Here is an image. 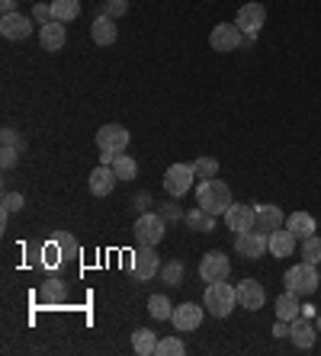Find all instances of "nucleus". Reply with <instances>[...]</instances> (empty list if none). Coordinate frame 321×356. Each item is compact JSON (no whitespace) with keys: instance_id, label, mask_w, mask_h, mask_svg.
I'll list each match as a JSON object with an SVG mask.
<instances>
[{"instance_id":"nucleus-1","label":"nucleus","mask_w":321,"mask_h":356,"mask_svg":"<svg viewBox=\"0 0 321 356\" xmlns=\"http://www.w3.org/2000/svg\"><path fill=\"white\" fill-rule=\"evenodd\" d=\"M235 305H238V292H235V286H228V282H209L206 286V296H203V308H206L212 318H219V321H225V318L235 312Z\"/></svg>"},{"instance_id":"nucleus-2","label":"nucleus","mask_w":321,"mask_h":356,"mask_svg":"<svg viewBox=\"0 0 321 356\" xmlns=\"http://www.w3.org/2000/svg\"><path fill=\"white\" fill-rule=\"evenodd\" d=\"M235 202L231 199V190L225 180H203L196 190V206H203L206 212H212V216H225L228 212V206Z\"/></svg>"},{"instance_id":"nucleus-3","label":"nucleus","mask_w":321,"mask_h":356,"mask_svg":"<svg viewBox=\"0 0 321 356\" xmlns=\"http://www.w3.org/2000/svg\"><path fill=\"white\" fill-rule=\"evenodd\" d=\"M283 282H286V289L296 292V296H312L315 289H321V273L315 270V264L302 260V264L289 266L286 276H283Z\"/></svg>"},{"instance_id":"nucleus-4","label":"nucleus","mask_w":321,"mask_h":356,"mask_svg":"<svg viewBox=\"0 0 321 356\" xmlns=\"http://www.w3.org/2000/svg\"><path fill=\"white\" fill-rule=\"evenodd\" d=\"M132 232H135V241H139V244L157 248L161 238H164V232H167V218L161 216V212H141V216L135 218Z\"/></svg>"},{"instance_id":"nucleus-5","label":"nucleus","mask_w":321,"mask_h":356,"mask_svg":"<svg viewBox=\"0 0 321 356\" xmlns=\"http://www.w3.org/2000/svg\"><path fill=\"white\" fill-rule=\"evenodd\" d=\"M193 180H196V170L193 164H171L164 170V190L171 199H180L193 190Z\"/></svg>"},{"instance_id":"nucleus-6","label":"nucleus","mask_w":321,"mask_h":356,"mask_svg":"<svg viewBox=\"0 0 321 356\" xmlns=\"http://www.w3.org/2000/svg\"><path fill=\"white\" fill-rule=\"evenodd\" d=\"M235 250H238L244 260H260L270 250V232H260V228H251V232H241L235 238Z\"/></svg>"},{"instance_id":"nucleus-7","label":"nucleus","mask_w":321,"mask_h":356,"mask_svg":"<svg viewBox=\"0 0 321 356\" xmlns=\"http://www.w3.org/2000/svg\"><path fill=\"white\" fill-rule=\"evenodd\" d=\"M97 148L107 154H125L129 148V129L119 122H109L103 129H97Z\"/></svg>"},{"instance_id":"nucleus-8","label":"nucleus","mask_w":321,"mask_h":356,"mask_svg":"<svg viewBox=\"0 0 321 356\" xmlns=\"http://www.w3.org/2000/svg\"><path fill=\"white\" fill-rule=\"evenodd\" d=\"M241 42H244V33L238 29V23H219V26H212V33H209L212 51H222V55L241 49Z\"/></svg>"},{"instance_id":"nucleus-9","label":"nucleus","mask_w":321,"mask_h":356,"mask_svg":"<svg viewBox=\"0 0 321 356\" xmlns=\"http://www.w3.org/2000/svg\"><path fill=\"white\" fill-rule=\"evenodd\" d=\"M157 273H161V257L155 254V248L139 244V250L132 254V276L141 282H148V280H155Z\"/></svg>"},{"instance_id":"nucleus-10","label":"nucleus","mask_w":321,"mask_h":356,"mask_svg":"<svg viewBox=\"0 0 321 356\" xmlns=\"http://www.w3.org/2000/svg\"><path fill=\"white\" fill-rule=\"evenodd\" d=\"M235 23H238V29L244 35H257L260 29H264V23H267V7H264V3H257V0H251V3L238 7Z\"/></svg>"},{"instance_id":"nucleus-11","label":"nucleus","mask_w":321,"mask_h":356,"mask_svg":"<svg viewBox=\"0 0 321 356\" xmlns=\"http://www.w3.org/2000/svg\"><path fill=\"white\" fill-rule=\"evenodd\" d=\"M33 19L29 17H23V13H3L0 17V35L3 39H10V42H23V39H29L33 35Z\"/></svg>"},{"instance_id":"nucleus-12","label":"nucleus","mask_w":321,"mask_h":356,"mask_svg":"<svg viewBox=\"0 0 321 356\" xmlns=\"http://www.w3.org/2000/svg\"><path fill=\"white\" fill-rule=\"evenodd\" d=\"M228 273H231V260L225 257L222 250H209L203 257V264H199V276L206 282H222L228 280Z\"/></svg>"},{"instance_id":"nucleus-13","label":"nucleus","mask_w":321,"mask_h":356,"mask_svg":"<svg viewBox=\"0 0 321 356\" xmlns=\"http://www.w3.org/2000/svg\"><path fill=\"white\" fill-rule=\"evenodd\" d=\"M225 225L235 234L251 232V228H257V209H251L247 202H231L228 212H225Z\"/></svg>"},{"instance_id":"nucleus-14","label":"nucleus","mask_w":321,"mask_h":356,"mask_svg":"<svg viewBox=\"0 0 321 356\" xmlns=\"http://www.w3.org/2000/svg\"><path fill=\"white\" fill-rule=\"evenodd\" d=\"M235 292H238V305L247 308V312H260L267 302V289L257 280H241L235 286Z\"/></svg>"},{"instance_id":"nucleus-15","label":"nucleus","mask_w":321,"mask_h":356,"mask_svg":"<svg viewBox=\"0 0 321 356\" xmlns=\"http://www.w3.org/2000/svg\"><path fill=\"white\" fill-rule=\"evenodd\" d=\"M203 315H206V308H199L196 302H183V305H177L173 308V315H171V321H173V327L177 331H196L199 324H203Z\"/></svg>"},{"instance_id":"nucleus-16","label":"nucleus","mask_w":321,"mask_h":356,"mask_svg":"<svg viewBox=\"0 0 321 356\" xmlns=\"http://www.w3.org/2000/svg\"><path fill=\"white\" fill-rule=\"evenodd\" d=\"M116 183H119V177H116V170L107 164L93 167L91 177H87V186H91L93 196H109V193L116 190Z\"/></svg>"},{"instance_id":"nucleus-17","label":"nucleus","mask_w":321,"mask_h":356,"mask_svg":"<svg viewBox=\"0 0 321 356\" xmlns=\"http://www.w3.org/2000/svg\"><path fill=\"white\" fill-rule=\"evenodd\" d=\"M39 42L45 51H61L68 42V33H65V23H58V19H49V23L39 26Z\"/></svg>"},{"instance_id":"nucleus-18","label":"nucleus","mask_w":321,"mask_h":356,"mask_svg":"<svg viewBox=\"0 0 321 356\" xmlns=\"http://www.w3.org/2000/svg\"><path fill=\"white\" fill-rule=\"evenodd\" d=\"M289 337H292V343H296L299 350H312L318 334H315L312 321H305V318L299 315V318H292V321H289Z\"/></svg>"},{"instance_id":"nucleus-19","label":"nucleus","mask_w":321,"mask_h":356,"mask_svg":"<svg viewBox=\"0 0 321 356\" xmlns=\"http://www.w3.org/2000/svg\"><path fill=\"white\" fill-rule=\"evenodd\" d=\"M296 234L289 232L286 225H283V228H276V232H270V254L276 260L280 257H292V250H296Z\"/></svg>"},{"instance_id":"nucleus-20","label":"nucleus","mask_w":321,"mask_h":356,"mask_svg":"<svg viewBox=\"0 0 321 356\" xmlns=\"http://www.w3.org/2000/svg\"><path fill=\"white\" fill-rule=\"evenodd\" d=\"M91 39L97 42V45H113V42L119 39L116 19H113V17H107V13H100V17L93 19V26H91Z\"/></svg>"},{"instance_id":"nucleus-21","label":"nucleus","mask_w":321,"mask_h":356,"mask_svg":"<svg viewBox=\"0 0 321 356\" xmlns=\"http://www.w3.org/2000/svg\"><path fill=\"white\" fill-rule=\"evenodd\" d=\"M283 225H286V218H283L280 206H270V202L257 206V228H260V232H276Z\"/></svg>"},{"instance_id":"nucleus-22","label":"nucleus","mask_w":321,"mask_h":356,"mask_svg":"<svg viewBox=\"0 0 321 356\" xmlns=\"http://www.w3.org/2000/svg\"><path fill=\"white\" fill-rule=\"evenodd\" d=\"M286 228L292 234H296V238H312L315 232H318V222H315L312 216H308V212H292V216L286 218Z\"/></svg>"},{"instance_id":"nucleus-23","label":"nucleus","mask_w":321,"mask_h":356,"mask_svg":"<svg viewBox=\"0 0 321 356\" xmlns=\"http://www.w3.org/2000/svg\"><path fill=\"white\" fill-rule=\"evenodd\" d=\"M183 222L189 225V232H199V234H209L215 228V216H212V212H206L203 206L189 209L187 216H183Z\"/></svg>"},{"instance_id":"nucleus-24","label":"nucleus","mask_w":321,"mask_h":356,"mask_svg":"<svg viewBox=\"0 0 321 356\" xmlns=\"http://www.w3.org/2000/svg\"><path fill=\"white\" fill-rule=\"evenodd\" d=\"M77 17H81V0H52V19L75 23Z\"/></svg>"},{"instance_id":"nucleus-25","label":"nucleus","mask_w":321,"mask_h":356,"mask_svg":"<svg viewBox=\"0 0 321 356\" xmlns=\"http://www.w3.org/2000/svg\"><path fill=\"white\" fill-rule=\"evenodd\" d=\"M302 315V305H299V296L296 292H283L280 298H276V318L280 321H292V318Z\"/></svg>"},{"instance_id":"nucleus-26","label":"nucleus","mask_w":321,"mask_h":356,"mask_svg":"<svg viewBox=\"0 0 321 356\" xmlns=\"http://www.w3.org/2000/svg\"><path fill=\"white\" fill-rule=\"evenodd\" d=\"M132 350L139 356H155L157 353V334L148 331V327H139L132 334Z\"/></svg>"},{"instance_id":"nucleus-27","label":"nucleus","mask_w":321,"mask_h":356,"mask_svg":"<svg viewBox=\"0 0 321 356\" xmlns=\"http://www.w3.org/2000/svg\"><path fill=\"white\" fill-rule=\"evenodd\" d=\"M148 312H151V318H155V321H171V315H173L171 298L161 296V292H157V296H151L148 298Z\"/></svg>"},{"instance_id":"nucleus-28","label":"nucleus","mask_w":321,"mask_h":356,"mask_svg":"<svg viewBox=\"0 0 321 356\" xmlns=\"http://www.w3.org/2000/svg\"><path fill=\"white\" fill-rule=\"evenodd\" d=\"M113 170H116V177L119 180H135L139 177V164H135V158H129V154H116V161H113Z\"/></svg>"},{"instance_id":"nucleus-29","label":"nucleus","mask_w":321,"mask_h":356,"mask_svg":"<svg viewBox=\"0 0 321 356\" xmlns=\"http://www.w3.org/2000/svg\"><path fill=\"white\" fill-rule=\"evenodd\" d=\"M39 302H45V305L65 302V282H61V280H49V282H45V286L39 289Z\"/></svg>"},{"instance_id":"nucleus-30","label":"nucleus","mask_w":321,"mask_h":356,"mask_svg":"<svg viewBox=\"0 0 321 356\" xmlns=\"http://www.w3.org/2000/svg\"><path fill=\"white\" fill-rule=\"evenodd\" d=\"M183 353H187V347H183L180 337H164V340H157V353H155V356H183Z\"/></svg>"},{"instance_id":"nucleus-31","label":"nucleus","mask_w":321,"mask_h":356,"mask_svg":"<svg viewBox=\"0 0 321 356\" xmlns=\"http://www.w3.org/2000/svg\"><path fill=\"white\" fill-rule=\"evenodd\" d=\"M65 260V254H61V244H58V238L55 241H49L45 248H42V264L49 266V270H55L58 264Z\"/></svg>"},{"instance_id":"nucleus-32","label":"nucleus","mask_w":321,"mask_h":356,"mask_svg":"<svg viewBox=\"0 0 321 356\" xmlns=\"http://www.w3.org/2000/svg\"><path fill=\"white\" fill-rule=\"evenodd\" d=\"M193 170H196L199 180H212V177L219 174V161L215 158H196L193 161Z\"/></svg>"},{"instance_id":"nucleus-33","label":"nucleus","mask_w":321,"mask_h":356,"mask_svg":"<svg viewBox=\"0 0 321 356\" xmlns=\"http://www.w3.org/2000/svg\"><path fill=\"white\" fill-rule=\"evenodd\" d=\"M161 280H164L167 286H180L183 282V264L180 260H171V264L161 266Z\"/></svg>"},{"instance_id":"nucleus-34","label":"nucleus","mask_w":321,"mask_h":356,"mask_svg":"<svg viewBox=\"0 0 321 356\" xmlns=\"http://www.w3.org/2000/svg\"><path fill=\"white\" fill-rule=\"evenodd\" d=\"M302 260H308V264H321V238L318 234H312V238L302 241Z\"/></svg>"},{"instance_id":"nucleus-35","label":"nucleus","mask_w":321,"mask_h":356,"mask_svg":"<svg viewBox=\"0 0 321 356\" xmlns=\"http://www.w3.org/2000/svg\"><path fill=\"white\" fill-rule=\"evenodd\" d=\"M19 154H23V148H17V145H3V151H0V164H3V170H13L19 161Z\"/></svg>"},{"instance_id":"nucleus-36","label":"nucleus","mask_w":321,"mask_h":356,"mask_svg":"<svg viewBox=\"0 0 321 356\" xmlns=\"http://www.w3.org/2000/svg\"><path fill=\"white\" fill-rule=\"evenodd\" d=\"M125 10H129V0H107V3H103V13L113 19L125 17Z\"/></svg>"},{"instance_id":"nucleus-37","label":"nucleus","mask_w":321,"mask_h":356,"mask_svg":"<svg viewBox=\"0 0 321 356\" xmlns=\"http://www.w3.org/2000/svg\"><path fill=\"white\" fill-rule=\"evenodd\" d=\"M0 206L7 209V212H19V209L26 206V199L19 196V193H3V199H0Z\"/></svg>"},{"instance_id":"nucleus-38","label":"nucleus","mask_w":321,"mask_h":356,"mask_svg":"<svg viewBox=\"0 0 321 356\" xmlns=\"http://www.w3.org/2000/svg\"><path fill=\"white\" fill-rule=\"evenodd\" d=\"M161 216H164L167 222H180L187 212H180V206H173V199H171V202H164V206H161Z\"/></svg>"},{"instance_id":"nucleus-39","label":"nucleus","mask_w":321,"mask_h":356,"mask_svg":"<svg viewBox=\"0 0 321 356\" xmlns=\"http://www.w3.org/2000/svg\"><path fill=\"white\" fill-rule=\"evenodd\" d=\"M33 19H36V23H49V19H52V3H49V7H45V3H36V10H33Z\"/></svg>"},{"instance_id":"nucleus-40","label":"nucleus","mask_w":321,"mask_h":356,"mask_svg":"<svg viewBox=\"0 0 321 356\" xmlns=\"http://www.w3.org/2000/svg\"><path fill=\"white\" fill-rule=\"evenodd\" d=\"M58 244H61V254H65V257H71V254H77V244L71 238H68V234H58Z\"/></svg>"},{"instance_id":"nucleus-41","label":"nucleus","mask_w":321,"mask_h":356,"mask_svg":"<svg viewBox=\"0 0 321 356\" xmlns=\"http://www.w3.org/2000/svg\"><path fill=\"white\" fill-rule=\"evenodd\" d=\"M0 138H3V145H17V148H26L23 138H19L13 129H3V132H0Z\"/></svg>"},{"instance_id":"nucleus-42","label":"nucleus","mask_w":321,"mask_h":356,"mask_svg":"<svg viewBox=\"0 0 321 356\" xmlns=\"http://www.w3.org/2000/svg\"><path fill=\"white\" fill-rule=\"evenodd\" d=\"M135 206H139V216H141V212H148L151 196H148V193H139V196H135Z\"/></svg>"},{"instance_id":"nucleus-43","label":"nucleus","mask_w":321,"mask_h":356,"mask_svg":"<svg viewBox=\"0 0 321 356\" xmlns=\"http://www.w3.org/2000/svg\"><path fill=\"white\" fill-rule=\"evenodd\" d=\"M273 337H289V321H280V318H276V324H273Z\"/></svg>"},{"instance_id":"nucleus-44","label":"nucleus","mask_w":321,"mask_h":356,"mask_svg":"<svg viewBox=\"0 0 321 356\" xmlns=\"http://www.w3.org/2000/svg\"><path fill=\"white\" fill-rule=\"evenodd\" d=\"M0 10L3 13H17V0H0Z\"/></svg>"}]
</instances>
